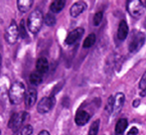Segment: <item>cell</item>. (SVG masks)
I'll list each match as a JSON object with an SVG mask.
<instances>
[{
  "label": "cell",
  "mask_w": 146,
  "mask_h": 135,
  "mask_svg": "<svg viewBox=\"0 0 146 135\" xmlns=\"http://www.w3.org/2000/svg\"><path fill=\"white\" fill-rule=\"evenodd\" d=\"M33 133V126L30 124L23 126L20 130V135H31Z\"/></svg>",
  "instance_id": "22"
},
{
  "label": "cell",
  "mask_w": 146,
  "mask_h": 135,
  "mask_svg": "<svg viewBox=\"0 0 146 135\" xmlns=\"http://www.w3.org/2000/svg\"><path fill=\"white\" fill-rule=\"evenodd\" d=\"M145 95H146V91H142V93H141V97H144Z\"/></svg>",
  "instance_id": "31"
},
{
  "label": "cell",
  "mask_w": 146,
  "mask_h": 135,
  "mask_svg": "<svg viewBox=\"0 0 146 135\" xmlns=\"http://www.w3.org/2000/svg\"><path fill=\"white\" fill-rule=\"evenodd\" d=\"M143 2H144V4H145V6H146V1H143Z\"/></svg>",
  "instance_id": "32"
},
{
  "label": "cell",
  "mask_w": 146,
  "mask_h": 135,
  "mask_svg": "<svg viewBox=\"0 0 146 135\" xmlns=\"http://www.w3.org/2000/svg\"><path fill=\"white\" fill-rule=\"evenodd\" d=\"M55 97H45L40 99L37 105V110L39 113L41 114H46L54 107L55 105Z\"/></svg>",
  "instance_id": "6"
},
{
  "label": "cell",
  "mask_w": 146,
  "mask_h": 135,
  "mask_svg": "<svg viewBox=\"0 0 146 135\" xmlns=\"http://www.w3.org/2000/svg\"><path fill=\"white\" fill-rule=\"evenodd\" d=\"M34 1L33 0H17V7L20 12L26 13L31 9Z\"/></svg>",
  "instance_id": "15"
},
{
  "label": "cell",
  "mask_w": 146,
  "mask_h": 135,
  "mask_svg": "<svg viewBox=\"0 0 146 135\" xmlns=\"http://www.w3.org/2000/svg\"><path fill=\"white\" fill-rule=\"evenodd\" d=\"M19 34V27L17 26L16 22L12 20L10 22L9 26L7 27V30L5 32V40L9 45H14L18 40Z\"/></svg>",
  "instance_id": "5"
},
{
  "label": "cell",
  "mask_w": 146,
  "mask_h": 135,
  "mask_svg": "<svg viewBox=\"0 0 146 135\" xmlns=\"http://www.w3.org/2000/svg\"><path fill=\"white\" fill-rule=\"evenodd\" d=\"M94 43H96V35L94 33H92L85 39V41H84V43H83V47L85 49H88V48H90Z\"/></svg>",
  "instance_id": "19"
},
{
  "label": "cell",
  "mask_w": 146,
  "mask_h": 135,
  "mask_svg": "<svg viewBox=\"0 0 146 135\" xmlns=\"http://www.w3.org/2000/svg\"><path fill=\"white\" fill-rule=\"evenodd\" d=\"M102 18H104V13L102 11H100L98 13L94 14V26H98L100 24V22L102 21Z\"/></svg>",
  "instance_id": "23"
},
{
  "label": "cell",
  "mask_w": 146,
  "mask_h": 135,
  "mask_svg": "<svg viewBox=\"0 0 146 135\" xmlns=\"http://www.w3.org/2000/svg\"><path fill=\"white\" fill-rule=\"evenodd\" d=\"M38 135H50V133H49V131H47V130H42Z\"/></svg>",
  "instance_id": "29"
},
{
  "label": "cell",
  "mask_w": 146,
  "mask_h": 135,
  "mask_svg": "<svg viewBox=\"0 0 146 135\" xmlns=\"http://www.w3.org/2000/svg\"><path fill=\"white\" fill-rule=\"evenodd\" d=\"M139 104H140V99H135V101H133V106H134V107L139 106Z\"/></svg>",
  "instance_id": "28"
},
{
  "label": "cell",
  "mask_w": 146,
  "mask_h": 135,
  "mask_svg": "<svg viewBox=\"0 0 146 135\" xmlns=\"http://www.w3.org/2000/svg\"><path fill=\"white\" fill-rule=\"evenodd\" d=\"M49 69V63L48 60L44 57H41L37 60L36 62V71H38L39 73H43L44 75L45 73H47Z\"/></svg>",
  "instance_id": "14"
},
{
  "label": "cell",
  "mask_w": 146,
  "mask_h": 135,
  "mask_svg": "<svg viewBox=\"0 0 146 135\" xmlns=\"http://www.w3.org/2000/svg\"><path fill=\"white\" fill-rule=\"evenodd\" d=\"M84 32H85V30H84V28H82V27L74 29L73 31H71L69 34H68L67 38H66V41H65L66 44L73 45V44H75V43H77L78 41L82 38V36L84 35Z\"/></svg>",
  "instance_id": "8"
},
{
  "label": "cell",
  "mask_w": 146,
  "mask_h": 135,
  "mask_svg": "<svg viewBox=\"0 0 146 135\" xmlns=\"http://www.w3.org/2000/svg\"><path fill=\"white\" fill-rule=\"evenodd\" d=\"M124 101H125V97L124 93H117L115 95H114V102H113V111H112V114L113 115H116L119 111L122 108L123 104H124Z\"/></svg>",
  "instance_id": "10"
},
{
  "label": "cell",
  "mask_w": 146,
  "mask_h": 135,
  "mask_svg": "<svg viewBox=\"0 0 146 135\" xmlns=\"http://www.w3.org/2000/svg\"><path fill=\"white\" fill-rule=\"evenodd\" d=\"M1 66H2V56L0 54V71H1Z\"/></svg>",
  "instance_id": "30"
},
{
  "label": "cell",
  "mask_w": 146,
  "mask_h": 135,
  "mask_svg": "<svg viewBox=\"0 0 146 135\" xmlns=\"http://www.w3.org/2000/svg\"><path fill=\"white\" fill-rule=\"evenodd\" d=\"M66 5V0H55L51 3L50 10L53 13H59L64 9Z\"/></svg>",
  "instance_id": "16"
},
{
  "label": "cell",
  "mask_w": 146,
  "mask_h": 135,
  "mask_svg": "<svg viewBox=\"0 0 146 135\" xmlns=\"http://www.w3.org/2000/svg\"><path fill=\"white\" fill-rule=\"evenodd\" d=\"M19 34L22 38H25L27 36V33H26V30H25V25H24V21L21 20L20 22V25H19Z\"/></svg>",
  "instance_id": "25"
},
{
  "label": "cell",
  "mask_w": 146,
  "mask_h": 135,
  "mask_svg": "<svg viewBox=\"0 0 146 135\" xmlns=\"http://www.w3.org/2000/svg\"><path fill=\"white\" fill-rule=\"evenodd\" d=\"M14 135H17V134H14Z\"/></svg>",
  "instance_id": "34"
},
{
  "label": "cell",
  "mask_w": 146,
  "mask_h": 135,
  "mask_svg": "<svg viewBox=\"0 0 146 135\" xmlns=\"http://www.w3.org/2000/svg\"><path fill=\"white\" fill-rule=\"evenodd\" d=\"M86 9H87V4L85 2H77V3L72 5L71 9H70V14L73 18H76L79 15H81Z\"/></svg>",
  "instance_id": "11"
},
{
  "label": "cell",
  "mask_w": 146,
  "mask_h": 135,
  "mask_svg": "<svg viewBox=\"0 0 146 135\" xmlns=\"http://www.w3.org/2000/svg\"><path fill=\"white\" fill-rule=\"evenodd\" d=\"M113 102H114V97H110V99H108V105H106V111L108 112V113H112V111H113Z\"/></svg>",
  "instance_id": "24"
},
{
  "label": "cell",
  "mask_w": 146,
  "mask_h": 135,
  "mask_svg": "<svg viewBox=\"0 0 146 135\" xmlns=\"http://www.w3.org/2000/svg\"><path fill=\"white\" fill-rule=\"evenodd\" d=\"M43 81V73H39L38 71H33L30 75V83L33 85H38L42 83Z\"/></svg>",
  "instance_id": "18"
},
{
  "label": "cell",
  "mask_w": 146,
  "mask_h": 135,
  "mask_svg": "<svg viewBox=\"0 0 146 135\" xmlns=\"http://www.w3.org/2000/svg\"><path fill=\"white\" fill-rule=\"evenodd\" d=\"M26 89L24 83L21 81H15L12 83L11 87L9 89V99L12 104L21 103L23 99H25Z\"/></svg>",
  "instance_id": "2"
},
{
  "label": "cell",
  "mask_w": 146,
  "mask_h": 135,
  "mask_svg": "<svg viewBox=\"0 0 146 135\" xmlns=\"http://www.w3.org/2000/svg\"><path fill=\"white\" fill-rule=\"evenodd\" d=\"M44 18L45 17L43 16L41 10L36 9L31 12L27 21V27L31 33L36 35L40 31L41 28H42L43 22H44Z\"/></svg>",
  "instance_id": "1"
},
{
  "label": "cell",
  "mask_w": 146,
  "mask_h": 135,
  "mask_svg": "<svg viewBox=\"0 0 146 135\" xmlns=\"http://www.w3.org/2000/svg\"><path fill=\"white\" fill-rule=\"evenodd\" d=\"M128 36V25H127L125 20H121L119 23L118 29H117V37L119 40L123 41Z\"/></svg>",
  "instance_id": "13"
},
{
  "label": "cell",
  "mask_w": 146,
  "mask_h": 135,
  "mask_svg": "<svg viewBox=\"0 0 146 135\" xmlns=\"http://www.w3.org/2000/svg\"><path fill=\"white\" fill-rule=\"evenodd\" d=\"M127 11L133 18H139L145 11V4L141 0H130L127 1Z\"/></svg>",
  "instance_id": "4"
},
{
  "label": "cell",
  "mask_w": 146,
  "mask_h": 135,
  "mask_svg": "<svg viewBox=\"0 0 146 135\" xmlns=\"http://www.w3.org/2000/svg\"><path fill=\"white\" fill-rule=\"evenodd\" d=\"M146 40V36L143 32L140 31H132L130 35V40L128 43V51L130 53H135L139 51L143 47Z\"/></svg>",
  "instance_id": "3"
},
{
  "label": "cell",
  "mask_w": 146,
  "mask_h": 135,
  "mask_svg": "<svg viewBox=\"0 0 146 135\" xmlns=\"http://www.w3.org/2000/svg\"><path fill=\"white\" fill-rule=\"evenodd\" d=\"M98 129H100V120H96L92 123L88 130V135H98Z\"/></svg>",
  "instance_id": "21"
},
{
  "label": "cell",
  "mask_w": 146,
  "mask_h": 135,
  "mask_svg": "<svg viewBox=\"0 0 146 135\" xmlns=\"http://www.w3.org/2000/svg\"><path fill=\"white\" fill-rule=\"evenodd\" d=\"M138 134V129L136 127H132L131 129H129L127 135H137Z\"/></svg>",
  "instance_id": "27"
},
{
  "label": "cell",
  "mask_w": 146,
  "mask_h": 135,
  "mask_svg": "<svg viewBox=\"0 0 146 135\" xmlns=\"http://www.w3.org/2000/svg\"><path fill=\"white\" fill-rule=\"evenodd\" d=\"M139 89L142 91H146V73L143 75V77H141L140 81H139Z\"/></svg>",
  "instance_id": "26"
},
{
  "label": "cell",
  "mask_w": 146,
  "mask_h": 135,
  "mask_svg": "<svg viewBox=\"0 0 146 135\" xmlns=\"http://www.w3.org/2000/svg\"><path fill=\"white\" fill-rule=\"evenodd\" d=\"M37 101V91L35 89H29L25 95V104L27 107H32Z\"/></svg>",
  "instance_id": "12"
},
{
  "label": "cell",
  "mask_w": 146,
  "mask_h": 135,
  "mask_svg": "<svg viewBox=\"0 0 146 135\" xmlns=\"http://www.w3.org/2000/svg\"><path fill=\"white\" fill-rule=\"evenodd\" d=\"M90 114L88 111L83 109H80L77 111L75 116V122L77 125L79 126H84L90 121Z\"/></svg>",
  "instance_id": "9"
},
{
  "label": "cell",
  "mask_w": 146,
  "mask_h": 135,
  "mask_svg": "<svg viewBox=\"0 0 146 135\" xmlns=\"http://www.w3.org/2000/svg\"><path fill=\"white\" fill-rule=\"evenodd\" d=\"M0 134H1V131H0Z\"/></svg>",
  "instance_id": "33"
},
{
  "label": "cell",
  "mask_w": 146,
  "mask_h": 135,
  "mask_svg": "<svg viewBox=\"0 0 146 135\" xmlns=\"http://www.w3.org/2000/svg\"><path fill=\"white\" fill-rule=\"evenodd\" d=\"M44 22L46 23L47 26H49V27H53V26L56 24V17H55L52 13H48L46 15V17L44 18Z\"/></svg>",
  "instance_id": "20"
},
{
  "label": "cell",
  "mask_w": 146,
  "mask_h": 135,
  "mask_svg": "<svg viewBox=\"0 0 146 135\" xmlns=\"http://www.w3.org/2000/svg\"><path fill=\"white\" fill-rule=\"evenodd\" d=\"M127 125H128V121L126 118H120L118 121L116 122L115 125V134L116 135H121L123 132L125 131Z\"/></svg>",
  "instance_id": "17"
},
{
  "label": "cell",
  "mask_w": 146,
  "mask_h": 135,
  "mask_svg": "<svg viewBox=\"0 0 146 135\" xmlns=\"http://www.w3.org/2000/svg\"><path fill=\"white\" fill-rule=\"evenodd\" d=\"M26 116H27V112L25 111L12 114V116L9 119V122H8V127L11 128L13 131H17L21 127L23 122L25 121Z\"/></svg>",
  "instance_id": "7"
}]
</instances>
